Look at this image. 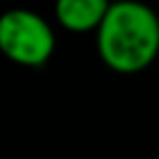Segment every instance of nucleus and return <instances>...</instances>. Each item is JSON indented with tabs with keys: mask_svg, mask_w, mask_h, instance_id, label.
<instances>
[{
	"mask_svg": "<svg viewBox=\"0 0 159 159\" xmlns=\"http://www.w3.org/2000/svg\"><path fill=\"white\" fill-rule=\"evenodd\" d=\"M55 33L48 20L31 9H9L0 16V52L16 66L39 68L55 52Z\"/></svg>",
	"mask_w": 159,
	"mask_h": 159,
	"instance_id": "nucleus-2",
	"label": "nucleus"
},
{
	"mask_svg": "<svg viewBox=\"0 0 159 159\" xmlns=\"http://www.w3.org/2000/svg\"><path fill=\"white\" fill-rule=\"evenodd\" d=\"M96 50L116 74L144 72L159 57V16L139 0H116L96 29Z\"/></svg>",
	"mask_w": 159,
	"mask_h": 159,
	"instance_id": "nucleus-1",
	"label": "nucleus"
},
{
	"mask_svg": "<svg viewBox=\"0 0 159 159\" xmlns=\"http://www.w3.org/2000/svg\"><path fill=\"white\" fill-rule=\"evenodd\" d=\"M111 0H55V20L70 33L96 31Z\"/></svg>",
	"mask_w": 159,
	"mask_h": 159,
	"instance_id": "nucleus-3",
	"label": "nucleus"
}]
</instances>
